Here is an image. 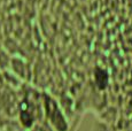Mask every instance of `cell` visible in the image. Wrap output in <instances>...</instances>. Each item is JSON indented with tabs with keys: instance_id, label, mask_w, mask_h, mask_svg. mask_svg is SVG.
Wrapping results in <instances>:
<instances>
[]
</instances>
